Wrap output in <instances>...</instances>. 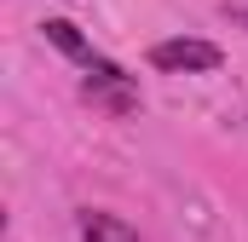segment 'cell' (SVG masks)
<instances>
[{"mask_svg": "<svg viewBox=\"0 0 248 242\" xmlns=\"http://www.w3.org/2000/svg\"><path fill=\"white\" fill-rule=\"evenodd\" d=\"M150 63L168 69V75H202V69H219V46L214 41H156L150 46Z\"/></svg>", "mask_w": 248, "mask_h": 242, "instance_id": "obj_1", "label": "cell"}, {"mask_svg": "<svg viewBox=\"0 0 248 242\" xmlns=\"http://www.w3.org/2000/svg\"><path fill=\"white\" fill-rule=\"evenodd\" d=\"M75 225H81V242H139V231L116 213H104V208H81Z\"/></svg>", "mask_w": 248, "mask_h": 242, "instance_id": "obj_2", "label": "cell"}, {"mask_svg": "<svg viewBox=\"0 0 248 242\" xmlns=\"http://www.w3.org/2000/svg\"><path fill=\"white\" fill-rule=\"evenodd\" d=\"M225 12H231V17H237V23L248 29V6H225Z\"/></svg>", "mask_w": 248, "mask_h": 242, "instance_id": "obj_3", "label": "cell"}]
</instances>
